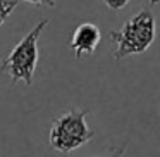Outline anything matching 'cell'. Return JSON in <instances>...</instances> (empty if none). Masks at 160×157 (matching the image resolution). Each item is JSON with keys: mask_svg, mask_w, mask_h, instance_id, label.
Wrapping results in <instances>:
<instances>
[{"mask_svg": "<svg viewBox=\"0 0 160 157\" xmlns=\"http://www.w3.org/2000/svg\"><path fill=\"white\" fill-rule=\"evenodd\" d=\"M48 19H42L35 24L28 35L22 36V40L11 50L5 59L0 60V73H5L11 78L12 83H24L31 85L35 78V71L38 66L40 50H38V40L43 35Z\"/></svg>", "mask_w": 160, "mask_h": 157, "instance_id": "obj_1", "label": "cell"}, {"mask_svg": "<svg viewBox=\"0 0 160 157\" xmlns=\"http://www.w3.org/2000/svg\"><path fill=\"white\" fill-rule=\"evenodd\" d=\"M157 24L150 11H141L129 18L119 31H108V38L114 42V59L122 60L126 57L138 55L150 49L155 42Z\"/></svg>", "mask_w": 160, "mask_h": 157, "instance_id": "obj_2", "label": "cell"}, {"mask_svg": "<svg viewBox=\"0 0 160 157\" xmlns=\"http://www.w3.org/2000/svg\"><path fill=\"white\" fill-rule=\"evenodd\" d=\"M86 114L81 109H71L53 119L48 131L50 147L60 154H69L93 140L95 131L88 126Z\"/></svg>", "mask_w": 160, "mask_h": 157, "instance_id": "obj_3", "label": "cell"}, {"mask_svg": "<svg viewBox=\"0 0 160 157\" xmlns=\"http://www.w3.org/2000/svg\"><path fill=\"white\" fill-rule=\"evenodd\" d=\"M100 40H102V33L97 24H93V23H81L72 33L71 50L74 52V55L78 59L83 55H91V54H95Z\"/></svg>", "mask_w": 160, "mask_h": 157, "instance_id": "obj_4", "label": "cell"}, {"mask_svg": "<svg viewBox=\"0 0 160 157\" xmlns=\"http://www.w3.org/2000/svg\"><path fill=\"white\" fill-rule=\"evenodd\" d=\"M19 0H0V26L9 19V16L18 7Z\"/></svg>", "mask_w": 160, "mask_h": 157, "instance_id": "obj_5", "label": "cell"}, {"mask_svg": "<svg viewBox=\"0 0 160 157\" xmlns=\"http://www.w3.org/2000/svg\"><path fill=\"white\" fill-rule=\"evenodd\" d=\"M103 2L108 9H112V11H121V9H124L126 5L129 4V0H103Z\"/></svg>", "mask_w": 160, "mask_h": 157, "instance_id": "obj_6", "label": "cell"}, {"mask_svg": "<svg viewBox=\"0 0 160 157\" xmlns=\"http://www.w3.org/2000/svg\"><path fill=\"white\" fill-rule=\"evenodd\" d=\"M28 4H33V5H47V7H53L55 5V0H24Z\"/></svg>", "mask_w": 160, "mask_h": 157, "instance_id": "obj_7", "label": "cell"}, {"mask_svg": "<svg viewBox=\"0 0 160 157\" xmlns=\"http://www.w3.org/2000/svg\"><path fill=\"white\" fill-rule=\"evenodd\" d=\"M124 145H121V147H119V149H115V150H112V152H110V155H108V157H122V154H124Z\"/></svg>", "mask_w": 160, "mask_h": 157, "instance_id": "obj_8", "label": "cell"}, {"mask_svg": "<svg viewBox=\"0 0 160 157\" xmlns=\"http://www.w3.org/2000/svg\"><path fill=\"white\" fill-rule=\"evenodd\" d=\"M150 2H152V4H158L160 0H150Z\"/></svg>", "mask_w": 160, "mask_h": 157, "instance_id": "obj_9", "label": "cell"}]
</instances>
